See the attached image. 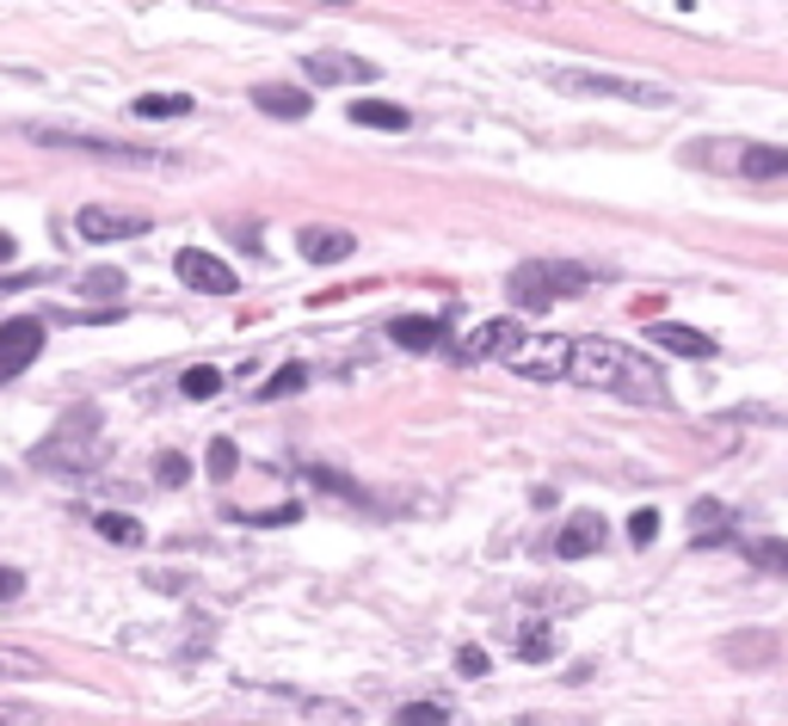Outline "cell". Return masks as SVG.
Returning a JSON list of instances; mask_svg holds the SVG:
<instances>
[{"label":"cell","mask_w":788,"mask_h":726,"mask_svg":"<svg viewBox=\"0 0 788 726\" xmlns=\"http://www.w3.org/2000/svg\"><path fill=\"white\" fill-rule=\"evenodd\" d=\"M567 376L579 388H604L616 400H641V407H666V370L654 357L628 351L616 339H573V357H567Z\"/></svg>","instance_id":"obj_1"},{"label":"cell","mask_w":788,"mask_h":726,"mask_svg":"<svg viewBox=\"0 0 788 726\" xmlns=\"http://www.w3.org/2000/svg\"><path fill=\"white\" fill-rule=\"evenodd\" d=\"M106 456H111V437H106V425H99V407H81L74 419H62L50 437H43L31 463L56 468V475H93Z\"/></svg>","instance_id":"obj_2"},{"label":"cell","mask_w":788,"mask_h":726,"mask_svg":"<svg viewBox=\"0 0 788 726\" xmlns=\"http://www.w3.org/2000/svg\"><path fill=\"white\" fill-rule=\"evenodd\" d=\"M586 265H561V259H530L511 271V302L518 308H548V302H561V296H579L586 290Z\"/></svg>","instance_id":"obj_3"},{"label":"cell","mask_w":788,"mask_h":726,"mask_svg":"<svg viewBox=\"0 0 788 726\" xmlns=\"http://www.w3.org/2000/svg\"><path fill=\"white\" fill-rule=\"evenodd\" d=\"M567 357H573V339H561V332H523V339L511 345L506 364L518 376H530V382H561Z\"/></svg>","instance_id":"obj_4"},{"label":"cell","mask_w":788,"mask_h":726,"mask_svg":"<svg viewBox=\"0 0 788 726\" xmlns=\"http://www.w3.org/2000/svg\"><path fill=\"white\" fill-rule=\"evenodd\" d=\"M555 87H567V93H604V99H635V106H666L671 93H659V87H647V80H616V74H586V68H555Z\"/></svg>","instance_id":"obj_5"},{"label":"cell","mask_w":788,"mask_h":726,"mask_svg":"<svg viewBox=\"0 0 788 726\" xmlns=\"http://www.w3.org/2000/svg\"><path fill=\"white\" fill-rule=\"evenodd\" d=\"M38 351H43V320L31 315L0 320V382L26 376V364H38Z\"/></svg>","instance_id":"obj_6"},{"label":"cell","mask_w":788,"mask_h":726,"mask_svg":"<svg viewBox=\"0 0 788 726\" xmlns=\"http://www.w3.org/2000/svg\"><path fill=\"white\" fill-rule=\"evenodd\" d=\"M43 148H74V155H99V160H130V167H161L167 155H148V148H123V142H99V136H62V130H26Z\"/></svg>","instance_id":"obj_7"},{"label":"cell","mask_w":788,"mask_h":726,"mask_svg":"<svg viewBox=\"0 0 788 726\" xmlns=\"http://www.w3.org/2000/svg\"><path fill=\"white\" fill-rule=\"evenodd\" d=\"M308 80H321V87H370L376 80V62H363V56H346V50H315L302 62Z\"/></svg>","instance_id":"obj_8"},{"label":"cell","mask_w":788,"mask_h":726,"mask_svg":"<svg viewBox=\"0 0 788 726\" xmlns=\"http://www.w3.org/2000/svg\"><path fill=\"white\" fill-rule=\"evenodd\" d=\"M81 240H130V235H148V216L142 210H111V203H87L74 216Z\"/></svg>","instance_id":"obj_9"},{"label":"cell","mask_w":788,"mask_h":726,"mask_svg":"<svg viewBox=\"0 0 788 726\" xmlns=\"http://www.w3.org/2000/svg\"><path fill=\"white\" fill-rule=\"evenodd\" d=\"M173 265H179V278H186L191 290H203V296H228V290H235V271H228L216 252H203V247H186Z\"/></svg>","instance_id":"obj_10"},{"label":"cell","mask_w":788,"mask_h":726,"mask_svg":"<svg viewBox=\"0 0 788 726\" xmlns=\"http://www.w3.org/2000/svg\"><path fill=\"white\" fill-rule=\"evenodd\" d=\"M523 339V327L511 315H499V320H481V327L468 332V345H462V357H511V345Z\"/></svg>","instance_id":"obj_11"},{"label":"cell","mask_w":788,"mask_h":726,"mask_svg":"<svg viewBox=\"0 0 788 726\" xmlns=\"http://www.w3.org/2000/svg\"><path fill=\"white\" fill-rule=\"evenodd\" d=\"M598 541H604V517L598 511H573V517H567V529L555 536V555H561V560H586Z\"/></svg>","instance_id":"obj_12"},{"label":"cell","mask_w":788,"mask_h":726,"mask_svg":"<svg viewBox=\"0 0 788 726\" xmlns=\"http://www.w3.org/2000/svg\"><path fill=\"white\" fill-rule=\"evenodd\" d=\"M296 247H302L308 265H339V259H351V247H358V240H351L346 228H302V240H296Z\"/></svg>","instance_id":"obj_13"},{"label":"cell","mask_w":788,"mask_h":726,"mask_svg":"<svg viewBox=\"0 0 788 726\" xmlns=\"http://www.w3.org/2000/svg\"><path fill=\"white\" fill-rule=\"evenodd\" d=\"M290 714L302 726H358L351 702H327V696H290Z\"/></svg>","instance_id":"obj_14"},{"label":"cell","mask_w":788,"mask_h":726,"mask_svg":"<svg viewBox=\"0 0 788 726\" xmlns=\"http://www.w3.org/2000/svg\"><path fill=\"white\" fill-rule=\"evenodd\" d=\"M690 536L702 541V548L727 541V536H734V511H727L721 499H696V511H690Z\"/></svg>","instance_id":"obj_15"},{"label":"cell","mask_w":788,"mask_h":726,"mask_svg":"<svg viewBox=\"0 0 788 726\" xmlns=\"http://www.w3.org/2000/svg\"><path fill=\"white\" fill-rule=\"evenodd\" d=\"M734 167L746 179H788V148H770V142H751L734 155Z\"/></svg>","instance_id":"obj_16"},{"label":"cell","mask_w":788,"mask_h":726,"mask_svg":"<svg viewBox=\"0 0 788 726\" xmlns=\"http://www.w3.org/2000/svg\"><path fill=\"white\" fill-rule=\"evenodd\" d=\"M388 339L401 345V351H438V339H443V327L431 315H401L395 327H388Z\"/></svg>","instance_id":"obj_17"},{"label":"cell","mask_w":788,"mask_h":726,"mask_svg":"<svg viewBox=\"0 0 788 726\" xmlns=\"http://www.w3.org/2000/svg\"><path fill=\"white\" fill-rule=\"evenodd\" d=\"M647 339L666 345V351H678V357H715V339H708V332H696V327H671V320H659Z\"/></svg>","instance_id":"obj_18"},{"label":"cell","mask_w":788,"mask_h":726,"mask_svg":"<svg viewBox=\"0 0 788 726\" xmlns=\"http://www.w3.org/2000/svg\"><path fill=\"white\" fill-rule=\"evenodd\" d=\"M253 106H259V111H271V118H308V106H315V99L296 93V87H259Z\"/></svg>","instance_id":"obj_19"},{"label":"cell","mask_w":788,"mask_h":726,"mask_svg":"<svg viewBox=\"0 0 788 726\" xmlns=\"http://www.w3.org/2000/svg\"><path fill=\"white\" fill-rule=\"evenodd\" d=\"M351 123H363V130H407V111L388 106V99H358V106H351Z\"/></svg>","instance_id":"obj_20"},{"label":"cell","mask_w":788,"mask_h":726,"mask_svg":"<svg viewBox=\"0 0 788 726\" xmlns=\"http://www.w3.org/2000/svg\"><path fill=\"white\" fill-rule=\"evenodd\" d=\"M721 653H727L734 665H764V659H776V634L751 628V634H739V640H727Z\"/></svg>","instance_id":"obj_21"},{"label":"cell","mask_w":788,"mask_h":726,"mask_svg":"<svg viewBox=\"0 0 788 726\" xmlns=\"http://www.w3.org/2000/svg\"><path fill=\"white\" fill-rule=\"evenodd\" d=\"M739 548H746L751 567H764V573H788V541H776V536H746Z\"/></svg>","instance_id":"obj_22"},{"label":"cell","mask_w":788,"mask_h":726,"mask_svg":"<svg viewBox=\"0 0 788 726\" xmlns=\"http://www.w3.org/2000/svg\"><path fill=\"white\" fill-rule=\"evenodd\" d=\"M518 659H530V665L555 659V628L548 621H523L518 628Z\"/></svg>","instance_id":"obj_23"},{"label":"cell","mask_w":788,"mask_h":726,"mask_svg":"<svg viewBox=\"0 0 788 726\" xmlns=\"http://www.w3.org/2000/svg\"><path fill=\"white\" fill-rule=\"evenodd\" d=\"M93 524H99V536H106V541H118V548H142V524H136V517H123V511H99L93 517Z\"/></svg>","instance_id":"obj_24"},{"label":"cell","mask_w":788,"mask_h":726,"mask_svg":"<svg viewBox=\"0 0 788 726\" xmlns=\"http://www.w3.org/2000/svg\"><path fill=\"white\" fill-rule=\"evenodd\" d=\"M395 726H450V702H407Z\"/></svg>","instance_id":"obj_25"},{"label":"cell","mask_w":788,"mask_h":726,"mask_svg":"<svg viewBox=\"0 0 788 726\" xmlns=\"http://www.w3.org/2000/svg\"><path fill=\"white\" fill-rule=\"evenodd\" d=\"M186 111H191L186 93H148V99H136V118H186Z\"/></svg>","instance_id":"obj_26"},{"label":"cell","mask_w":788,"mask_h":726,"mask_svg":"<svg viewBox=\"0 0 788 726\" xmlns=\"http://www.w3.org/2000/svg\"><path fill=\"white\" fill-rule=\"evenodd\" d=\"M302 388H308V370L302 364H283V370L259 388V400H283V395H302Z\"/></svg>","instance_id":"obj_27"},{"label":"cell","mask_w":788,"mask_h":726,"mask_svg":"<svg viewBox=\"0 0 788 726\" xmlns=\"http://www.w3.org/2000/svg\"><path fill=\"white\" fill-rule=\"evenodd\" d=\"M0 677H43V659L26 647H0Z\"/></svg>","instance_id":"obj_28"},{"label":"cell","mask_w":788,"mask_h":726,"mask_svg":"<svg viewBox=\"0 0 788 726\" xmlns=\"http://www.w3.org/2000/svg\"><path fill=\"white\" fill-rule=\"evenodd\" d=\"M179 388H186V400H210L216 388H222V376H216L210 364H198V370H186V376H179Z\"/></svg>","instance_id":"obj_29"},{"label":"cell","mask_w":788,"mask_h":726,"mask_svg":"<svg viewBox=\"0 0 788 726\" xmlns=\"http://www.w3.org/2000/svg\"><path fill=\"white\" fill-rule=\"evenodd\" d=\"M235 468H241V449L228 444V437H216V444H210V475H216V480H228Z\"/></svg>","instance_id":"obj_30"},{"label":"cell","mask_w":788,"mask_h":726,"mask_svg":"<svg viewBox=\"0 0 788 726\" xmlns=\"http://www.w3.org/2000/svg\"><path fill=\"white\" fill-rule=\"evenodd\" d=\"M154 475H161V487H186V480H191V463L179 456V449H167L161 463H154Z\"/></svg>","instance_id":"obj_31"},{"label":"cell","mask_w":788,"mask_h":726,"mask_svg":"<svg viewBox=\"0 0 788 726\" xmlns=\"http://www.w3.org/2000/svg\"><path fill=\"white\" fill-rule=\"evenodd\" d=\"M654 536H659V511L647 505V511H635V517H628V541H635V548H647Z\"/></svg>","instance_id":"obj_32"},{"label":"cell","mask_w":788,"mask_h":726,"mask_svg":"<svg viewBox=\"0 0 788 726\" xmlns=\"http://www.w3.org/2000/svg\"><path fill=\"white\" fill-rule=\"evenodd\" d=\"M0 726H43V714L31 702H0Z\"/></svg>","instance_id":"obj_33"},{"label":"cell","mask_w":788,"mask_h":726,"mask_svg":"<svg viewBox=\"0 0 788 726\" xmlns=\"http://www.w3.org/2000/svg\"><path fill=\"white\" fill-rule=\"evenodd\" d=\"M87 296H123V271H93V278H87Z\"/></svg>","instance_id":"obj_34"},{"label":"cell","mask_w":788,"mask_h":726,"mask_svg":"<svg viewBox=\"0 0 788 726\" xmlns=\"http://www.w3.org/2000/svg\"><path fill=\"white\" fill-rule=\"evenodd\" d=\"M456 672H462V677H481V672H487V653H481V647H462V653H456Z\"/></svg>","instance_id":"obj_35"},{"label":"cell","mask_w":788,"mask_h":726,"mask_svg":"<svg viewBox=\"0 0 788 726\" xmlns=\"http://www.w3.org/2000/svg\"><path fill=\"white\" fill-rule=\"evenodd\" d=\"M19 591H26V573H19V567H0V604H13Z\"/></svg>","instance_id":"obj_36"},{"label":"cell","mask_w":788,"mask_h":726,"mask_svg":"<svg viewBox=\"0 0 788 726\" xmlns=\"http://www.w3.org/2000/svg\"><path fill=\"white\" fill-rule=\"evenodd\" d=\"M13 259V235H0V265Z\"/></svg>","instance_id":"obj_37"}]
</instances>
